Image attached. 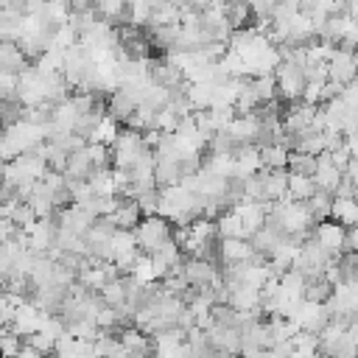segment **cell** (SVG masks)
<instances>
[{
	"instance_id": "6da1fadb",
	"label": "cell",
	"mask_w": 358,
	"mask_h": 358,
	"mask_svg": "<svg viewBox=\"0 0 358 358\" xmlns=\"http://www.w3.org/2000/svg\"><path fill=\"white\" fill-rule=\"evenodd\" d=\"M171 235H173V227H171L168 218H162L157 213L154 215H143L137 221V227H134V246H137L140 255H154Z\"/></svg>"
},
{
	"instance_id": "5bb4252c",
	"label": "cell",
	"mask_w": 358,
	"mask_h": 358,
	"mask_svg": "<svg viewBox=\"0 0 358 358\" xmlns=\"http://www.w3.org/2000/svg\"><path fill=\"white\" fill-rule=\"evenodd\" d=\"M3 305H6V294L0 291V308H3Z\"/></svg>"
},
{
	"instance_id": "7c38bea8",
	"label": "cell",
	"mask_w": 358,
	"mask_h": 358,
	"mask_svg": "<svg viewBox=\"0 0 358 358\" xmlns=\"http://www.w3.org/2000/svg\"><path fill=\"white\" fill-rule=\"evenodd\" d=\"M313 168H316V157H313V154H305V151H288V159H285V171H288V173L310 176Z\"/></svg>"
},
{
	"instance_id": "4fadbf2b",
	"label": "cell",
	"mask_w": 358,
	"mask_h": 358,
	"mask_svg": "<svg viewBox=\"0 0 358 358\" xmlns=\"http://www.w3.org/2000/svg\"><path fill=\"white\" fill-rule=\"evenodd\" d=\"M22 341L25 344H31L42 358H48V355H53V347H56V341L48 336V333H42V330H34V333H28V336H22Z\"/></svg>"
},
{
	"instance_id": "3957f363",
	"label": "cell",
	"mask_w": 358,
	"mask_h": 358,
	"mask_svg": "<svg viewBox=\"0 0 358 358\" xmlns=\"http://www.w3.org/2000/svg\"><path fill=\"white\" fill-rule=\"evenodd\" d=\"M330 263V255L313 241V238H308L299 249H296V257H294V263H291V268H296L305 280L308 277H316V274H322L324 271V266Z\"/></svg>"
},
{
	"instance_id": "30bf717a",
	"label": "cell",
	"mask_w": 358,
	"mask_h": 358,
	"mask_svg": "<svg viewBox=\"0 0 358 358\" xmlns=\"http://www.w3.org/2000/svg\"><path fill=\"white\" fill-rule=\"evenodd\" d=\"M330 294H333V282L324 274H316V277H308L305 280L302 299H308V302H327Z\"/></svg>"
},
{
	"instance_id": "52a82bcc",
	"label": "cell",
	"mask_w": 358,
	"mask_h": 358,
	"mask_svg": "<svg viewBox=\"0 0 358 358\" xmlns=\"http://www.w3.org/2000/svg\"><path fill=\"white\" fill-rule=\"evenodd\" d=\"M316 185L310 176H302V173H288V182H285V196L282 201H308L313 196Z\"/></svg>"
},
{
	"instance_id": "277c9868",
	"label": "cell",
	"mask_w": 358,
	"mask_h": 358,
	"mask_svg": "<svg viewBox=\"0 0 358 358\" xmlns=\"http://www.w3.org/2000/svg\"><path fill=\"white\" fill-rule=\"evenodd\" d=\"M344 229L347 227H341L338 221H333V218H324V221H319V224H313V229H310V238L330 255V257H336V255H341V241H344Z\"/></svg>"
},
{
	"instance_id": "7a4b0ae2",
	"label": "cell",
	"mask_w": 358,
	"mask_h": 358,
	"mask_svg": "<svg viewBox=\"0 0 358 358\" xmlns=\"http://www.w3.org/2000/svg\"><path fill=\"white\" fill-rule=\"evenodd\" d=\"M274 90H277V101L282 103H294L302 98V90H305V76H302V64L296 62H288L282 59L277 67H274Z\"/></svg>"
},
{
	"instance_id": "5b68a950",
	"label": "cell",
	"mask_w": 358,
	"mask_h": 358,
	"mask_svg": "<svg viewBox=\"0 0 358 358\" xmlns=\"http://www.w3.org/2000/svg\"><path fill=\"white\" fill-rule=\"evenodd\" d=\"M182 274H185L187 285H210L218 274V266L210 260H201V257H185Z\"/></svg>"
},
{
	"instance_id": "8fae6325",
	"label": "cell",
	"mask_w": 358,
	"mask_h": 358,
	"mask_svg": "<svg viewBox=\"0 0 358 358\" xmlns=\"http://www.w3.org/2000/svg\"><path fill=\"white\" fill-rule=\"evenodd\" d=\"M257 154H260V168H268V171L285 168V159H288V148H285V145L271 143V145L257 148Z\"/></svg>"
},
{
	"instance_id": "9c48e42d",
	"label": "cell",
	"mask_w": 358,
	"mask_h": 358,
	"mask_svg": "<svg viewBox=\"0 0 358 358\" xmlns=\"http://www.w3.org/2000/svg\"><path fill=\"white\" fill-rule=\"evenodd\" d=\"M330 218L338 221L341 227H355V221H358L355 199H338V196H333V201H330Z\"/></svg>"
},
{
	"instance_id": "8992f818",
	"label": "cell",
	"mask_w": 358,
	"mask_h": 358,
	"mask_svg": "<svg viewBox=\"0 0 358 358\" xmlns=\"http://www.w3.org/2000/svg\"><path fill=\"white\" fill-rule=\"evenodd\" d=\"M109 218H112V224L117 227V229H134L137 227V221L143 218V213H140V207H137V201L134 199H120V204L109 213Z\"/></svg>"
},
{
	"instance_id": "ba28073f",
	"label": "cell",
	"mask_w": 358,
	"mask_h": 358,
	"mask_svg": "<svg viewBox=\"0 0 358 358\" xmlns=\"http://www.w3.org/2000/svg\"><path fill=\"white\" fill-rule=\"evenodd\" d=\"M179 179H182L179 159H162V157H154V185H157V187L179 185Z\"/></svg>"
}]
</instances>
